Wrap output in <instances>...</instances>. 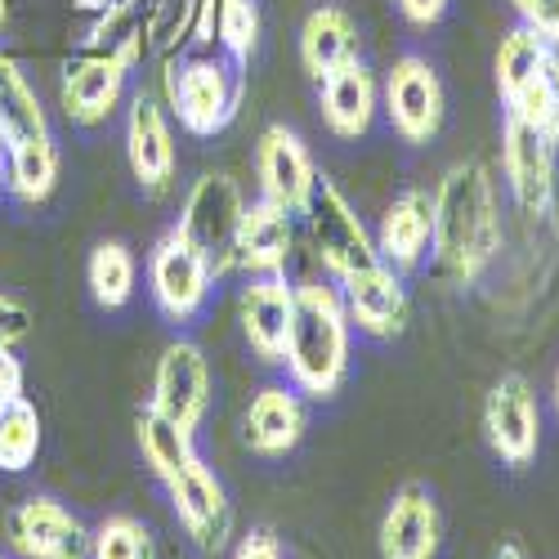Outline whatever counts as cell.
I'll list each match as a JSON object with an SVG mask.
<instances>
[{"instance_id":"40","label":"cell","mask_w":559,"mask_h":559,"mask_svg":"<svg viewBox=\"0 0 559 559\" xmlns=\"http://www.w3.org/2000/svg\"><path fill=\"white\" fill-rule=\"evenodd\" d=\"M5 157H10V144H5V134H0V193H5Z\"/></svg>"},{"instance_id":"2","label":"cell","mask_w":559,"mask_h":559,"mask_svg":"<svg viewBox=\"0 0 559 559\" xmlns=\"http://www.w3.org/2000/svg\"><path fill=\"white\" fill-rule=\"evenodd\" d=\"M349 341H354V328L345 318L336 283H296L283 367H287V381L305 399L328 403L341 394V385L349 381Z\"/></svg>"},{"instance_id":"26","label":"cell","mask_w":559,"mask_h":559,"mask_svg":"<svg viewBox=\"0 0 559 559\" xmlns=\"http://www.w3.org/2000/svg\"><path fill=\"white\" fill-rule=\"evenodd\" d=\"M501 104H506V117L542 130L559 144V45H550L546 59L533 68V76L520 81V90H510Z\"/></svg>"},{"instance_id":"22","label":"cell","mask_w":559,"mask_h":559,"mask_svg":"<svg viewBox=\"0 0 559 559\" xmlns=\"http://www.w3.org/2000/svg\"><path fill=\"white\" fill-rule=\"evenodd\" d=\"M381 112V81L362 59L318 81V117L336 139H362Z\"/></svg>"},{"instance_id":"35","label":"cell","mask_w":559,"mask_h":559,"mask_svg":"<svg viewBox=\"0 0 559 559\" xmlns=\"http://www.w3.org/2000/svg\"><path fill=\"white\" fill-rule=\"evenodd\" d=\"M32 332V313L23 300H14L10 292H0V345H19L23 336Z\"/></svg>"},{"instance_id":"20","label":"cell","mask_w":559,"mask_h":559,"mask_svg":"<svg viewBox=\"0 0 559 559\" xmlns=\"http://www.w3.org/2000/svg\"><path fill=\"white\" fill-rule=\"evenodd\" d=\"M292 305H296V287L287 283V273H277V277H247V287L238 296L242 341L269 367H277V362H283V354H287Z\"/></svg>"},{"instance_id":"11","label":"cell","mask_w":559,"mask_h":559,"mask_svg":"<svg viewBox=\"0 0 559 559\" xmlns=\"http://www.w3.org/2000/svg\"><path fill=\"white\" fill-rule=\"evenodd\" d=\"M126 162L134 183L144 189V198H166L175 189V126H170V108L153 95H139L126 108Z\"/></svg>"},{"instance_id":"8","label":"cell","mask_w":559,"mask_h":559,"mask_svg":"<svg viewBox=\"0 0 559 559\" xmlns=\"http://www.w3.org/2000/svg\"><path fill=\"white\" fill-rule=\"evenodd\" d=\"M242 211H247L242 183L233 179V175H224V170H206L202 179H193L189 198H183L179 219H175V233H179L183 242H193L215 264V273L224 277V260H228L233 238H238Z\"/></svg>"},{"instance_id":"19","label":"cell","mask_w":559,"mask_h":559,"mask_svg":"<svg viewBox=\"0 0 559 559\" xmlns=\"http://www.w3.org/2000/svg\"><path fill=\"white\" fill-rule=\"evenodd\" d=\"M381 559H439L443 546V515L426 484H403L377 528Z\"/></svg>"},{"instance_id":"9","label":"cell","mask_w":559,"mask_h":559,"mask_svg":"<svg viewBox=\"0 0 559 559\" xmlns=\"http://www.w3.org/2000/svg\"><path fill=\"white\" fill-rule=\"evenodd\" d=\"M484 439L510 471H528L542 448V403L520 371H506L484 394Z\"/></svg>"},{"instance_id":"27","label":"cell","mask_w":559,"mask_h":559,"mask_svg":"<svg viewBox=\"0 0 559 559\" xmlns=\"http://www.w3.org/2000/svg\"><path fill=\"white\" fill-rule=\"evenodd\" d=\"M0 134H5V144L27 134H50V117L40 108L36 85L27 81L23 63L5 50H0Z\"/></svg>"},{"instance_id":"7","label":"cell","mask_w":559,"mask_h":559,"mask_svg":"<svg viewBox=\"0 0 559 559\" xmlns=\"http://www.w3.org/2000/svg\"><path fill=\"white\" fill-rule=\"evenodd\" d=\"M309 233H313V251L322 260L336 283L358 269H371L381 264V251H377V238L371 228L358 219V211L349 206V198L336 189L328 175H318V189H313V202H309Z\"/></svg>"},{"instance_id":"23","label":"cell","mask_w":559,"mask_h":559,"mask_svg":"<svg viewBox=\"0 0 559 559\" xmlns=\"http://www.w3.org/2000/svg\"><path fill=\"white\" fill-rule=\"evenodd\" d=\"M358 45H362L358 23L341 5H318V10H309L305 27H300V68L318 85L332 72H341L345 63H354Z\"/></svg>"},{"instance_id":"42","label":"cell","mask_w":559,"mask_h":559,"mask_svg":"<svg viewBox=\"0 0 559 559\" xmlns=\"http://www.w3.org/2000/svg\"><path fill=\"white\" fill-rule=\"evenodd\" d=\"M5 14H10V5H5V0H0V32H5Z\"/></svg>"},{"instance_id":"5","label":"cell","mask_w":559,"mask_h":559,"mask_svg":"<svg viewBox=\"0 0 559 559\" xmlns=\"http://www.w3.org/2000/svg\"><path fill=\"white\" fill-rule=\"evenodd\" d=\"M381 112L390 117L403 144L412 148L435 144L448 121V95H443L439 68L421 55H399L381 81Z\"/></svg>"},{"instance_id":"1","label":"cell","mask_w":559,"mask_h":559,"mask_svg":"<svg viewBox=\"0 0 559 559\" xmlns=\"http://www.w3.org/2000/svg\"><path fill=\"white\" fill-rule=\"evenodd\" d=\"M430 198H435V238H430L435 273L448 287L471 292L497 269L506 242L497 179L484 162L465 157L443 170Z\"/></svg>"},{"instance_id":"4","label":"cell","mask_w":559,"mask_h":559,"mask_svg":"<svg viewBox=\"0 0 559 559\" xmlns=\"http://www.w3.org/2000/svg\"><path fill=\"white\" fill-rule=\"evenodd\" d=\"M215 264L193 247L183 242L179 233H162L157 247L148 251V296L157 305V313L175 328L183 322H198L215 296Z\"/></svg>"},{"instance_id":"25","label":"cell","mask_w":559,"mask_h":559,"mask_svg":"<svg viewBox=\"0 0 559 559\" xmlns=\"http://www.w3.org/2000/svg\"><path fill=\"white\" fill-rule=\"evenodd\" d=\"M59 170H63V157L55 134L14 139L5 157V193L23 206H45L59 189Z\"/></svg>"},{"instance_id":"43","label":"cell","mask_w":559,"mask_h":559,"mask_svg":"<svg viewBox=\"0 0 559 559\" xmlns=\"http://www.w3.org/2000/svg\"><path fill=\"white\" fill-rule=\"evenodd\" d=\"M139 5H153V0H139Z\"/></svg>"},{"instance_id":"6","label":"cell","mask_w":559,"mask_h":559,"mask_svg":"<svg viewBox=\"0 0 559 559\" xmlns=\"http://www.w3.org/2000/svg\"><path fill=\"white\" fill-rule=\"evenodd\" d=\"M555 153L559 144L542 130L506 117L501 121V175L506 193L524 215V224H550L555 219Z\"/></svg>"},{"instance_id":"31","label":"cell","mask_w":559,"mask_h":559,"mask_svg":"<svg viewBox=\"0 0 559 559\" xmlns=\"http://www.w3.org/2000/svg\"><path fill=\"white\" fill-rule=\"evenodd\" d=\"M90 559H157V542L134 515H108L90 537Z\"/></svg>"},{"instance_id":"38","label":"cell","mask_w":559,"mask_h":559,"mask_svg":"<svg viewBox=\"0 0 559 559\" xmlns=\"http://www.w3.org/2000/svg\"><path fill=\"white\" fill-rule=\"evenodd\" d=\"M492 559H528V555H524V546H520V542H501V546L492 550Z\"/></svg>"},{"instance_id":"36","label":"cell","mask_w":559,"mask_h":559,"mask_svg":"<svg viewBox=\"0 0 559 559\" xmlns=\"http://www.w3.org/2000/svg\"><path fill=\"white\" fill-rule=\"evenodd\" d=\"M27 390V371H23V358L10 349V345H0V407L23 399Z\"/></svg>"},{"instance_id":"32","label":"cell","mask_w":559,"mask_h":559,"mask_svg":"<svg viewBox=\"0 0 559 559\" xmlns=\"http://www.w3.org/2000/svg\"><path fill=\"white\" fill-rule=\"evenodd\" d=\"M198 32V0H153L148 5V45L166 59L179 55L183 40Z\"/></svg>"},{"instance_id":"3","label":"cell","mask_w":559,"mask_h":559,"mask_svg":"<svg viewBox=\"0 0 559 559\" xmlns=\"http://www.w3.org/2000/svg\"><path fill=\"white\" fill-rule=\"evenodd\" d=\"M162 85H166L170 117L198 139H215L219 130H228L233 117H238L247 76L224 55H193V59L170 55Z\"/></svg>"},{"instance_id":"29","label":"cell","mask_w":559,"mask_h":559,"mask_svg":"<svg viewBox=\"0 0 559 559\" xmlns=\"http://www.w3.org/2000/svg\"><path fill=\"white\" fill-rule=\"evenodd\" d=\"M40 439H45L40 412H36V403L27 394L0 407V471L5 475L32 471L36 456H40Z\"/></svg>"},{"instance_id":"37","label":"cell","mask_w":559,"mask_h":559,"mask_svg":"<svg viewBox=\"0 0 559 559\" xmlns=\"http://www.w3.org/2000/svg\"><path fill=\"white\" fill-rule=\"evenodd\" d=\"M394 5L412 27H435L452 10V0H394Z\"/></svg>"},{"instance_id":"28","label":"cell","mask_w":559,"mask_h":559,"mask_svg":"<svg viewBox=\"0 0 559 559\" xmlns=\"http://www.w3.org/2000/svg\"><path fill=\"white\" fill-rule=\"evenodd\" d=\"M85 287H90V296H95L99 309H126L134 300V292H139L134 251L126 242H117V238L99 242L85 260Z\"/></svg>"},{"instance_id":"16","label":"cell","mask_w":559,"mask_h":559,"mask_svg":"<svg viewBox=\"0 0 559 559\" xmlns=\"http://www.w3.org/2000/svg\"><path fill=\"white\" fill-rule=\"evenodd\" d=\"M126 85H130V68L108 59V55H76L63 63L59 76V108L72 126L81 130H95L104 121L117 117L121 99H126Z\"/></svg>"},{"instance_id":"14","label":"cell","mask_w":559,"mask_h":559,"mask_svg":"<svg viewBox=\"0 0 559 559\" xmlns=\"http://www.w3.org/2000/svg\"><path fill=\"white\" fill-rule=\"evenodd\" d=\"M336 292H341V305H345V318L354 332H362L371 341H394L407 332L412 300L403 287V273H394L385 260L341 277Z\"/></svg>"},{"instance_id":"44","label":"cell","mask_w":559,"mask_h":559,"mask_svg":"<svg viewBox=\"0 0 559 559\" xmlns=\"http://www.w3.org/2000/svg\"><path fill=\"white\" fill-rule=\"evenodd\" d=\"M0 559H10V555H0Z\"/></svg>"},{"instance_id":"18","label":"cell","mask_w":559,"mask_h":559,"mask_svg":"<svg viewBox=\"0 0 559 559\" xmlns=\"http://www.w3.org/2000/svg\"><path fill=\"white\" fill-rule=\"evenodd\" d=\"M296 251V228L292 215L273 202H247L242 224H238V238L228 247L224 273H247V277H277L287 273Z\"/></svg>"},{"instance_id":"10","label":"cell","mask_w":559,"mask_h":559,"mask_svg":"<svg viewBox=\"0 0 559 559\" xmlns=\"http://www.w3.org/2000/svg\"><path fill=\"white\" fill-rule=\"evenodd\" d=\"M90 537L95 528L55 497H27L5 515V542L19 559H90Z\"/></svg>"},{"instance_id":"12","label":"cell","mask_w":559,"mask_h":559,"mask_svg":"<svg viewBox=\"0 0 559 559\" xmlns=\"http://www.w3.org/2000/svg\"><path fill=\"white\" fill-rule=\"evenodd\" d=\"M255 179H260V198L283 206L287 215H305L309 202H313V189H318V166L305 148V139L273 121L264 126L260 144H255Z\"/></svg>"},{"instance_id":"41","label":"cell","mask_w":559,"mask_h":559,"mask_svg":"<svg viewBox=\"0 0 559 559\" xmlns=\"http://www.w3.org/2000/svg\"><path fill=\"white\" fill-rule=\"evenodd\" d=\"M550 399H555V412H559V371H555V390H550Z\"/></svg>"},{"instance_id":"30","label":"cell","mask_w":559,"mask_h":559,"mask_svg":"<svg viewBox=\"0 0 559 559\" xmlns=\"http://www.w3.org/2000/svg\"><path fill=\"white\" fill-rule=\"evenodd\" d=\"M215 45H219L224 59L247 68L251 55H255V45H260V0H219Z\"/></svg>"},{"instance_id":"17","label":"cell","mask_w":559,"mask_h":559,"mask_svg":"<svg viewBox=\"0 0 559 559\" xmlns=\"http://www.w3.org/2000/svg\"><path fill=\"white\" fill-rule=\"evenodd\" d=\"M305 430H309V399L292 381L260 385L242 412V443L264 461L292 456Z\"/></svg>"},{"instance_id":"13","label":"cell","mask_w":559,"mask_h":559,"mask_svg":"<svg viewBox=\"0 0 559 559\" xmlns=\"http://www.w3.org/2000/svg\"><path fill=\"white\" fill-rule=\"evenodd\" d=\"M148 407H157L162 416H170L175 426L193 430L206 421L211 412V362L202 354V345L193 341H170L157 358V371H153V394H148Z\"/></svg>"},{"instance_id":"15","label":"cell","mask_w":559,"mask_h":559,"mask_svg":"<svg viewBox=\"0 0 559 559\" xmlns=\"http://www.w3.org/2000/svg\"><path fill=\"white\" fill-rule=\"evenodd\" d=\"M162 488H166V497L175 506V520L183 524V533H189L202 550H224L228 546V537H233V501H228L219 475L202 456H193L183 471H175Z\"/></svg>"},{"instance_id":"34","label":"cell","mask_w":559,"mask_h":559,"mask_svg":"<svg viewBox=\"0 0 559 559\" xmlns=\"http://www.w3.org/2000/svg\"><path fill=\"white\" fill-rule=\"evenodd\" d=\"M233 559H287V550H283V537H277L269 524H255V528H247L238 537Z\"/></svg>"},{"instance_id":"21","label":"cell","mask_w":559,"mask_h":559,"mask_svg":"<svg viewBox=\"0 0 559 559\" xmlns=\"http://www.w3.org/2000/svg\"><path fill=\"white\" fill-rule=\"evenodd\" d=\"M377 251L394 273H416L430 255V238H435V198L426 189H403L394 193V202L381 211L377 224Z\"/></svg>"},{"instance_id":"24","label":"cell","mask_w":559,"mask_h":559,"mask_svg":"<svg viewBox=\"0 0 559 559\" xmlns=\"http://www.w3.org/2000/svg\"><path fill=\"white\" fill-rule=\"evenodd\" d=\"M85 55H108L117 63H126L130 72L148 59V5H139V0H112L108 10L95 14L90 23L85 40H81Z\"/></svg>"},{"instance_id":"33","label":"cell","mask_w":559,"mask_h":559,"mask_svg":"<svg viewBox=\"0 0 559 559\" xmlns=\"http://www.w3.org/2000/svg\"><path fill=\"white\" fill-rule=\"evenodd\" d=\"M510 10H515V19L524 27H533L550 45H559V0H510Z\"/></svg>"},{"instance_id":"39","label":"cell","mask_w":559,"mask_h":559,"mask_svg":"<svg viewBox=\"0 0 559 559\" xmlns=\"http://www.w3.org/2000/svg\"><path fill=\"white\" fill-rule=\"evenodd\" d=\"M72 5L81 10V14H99V10H108L112 0H72Z\"/></svg>"}]
</instances>
